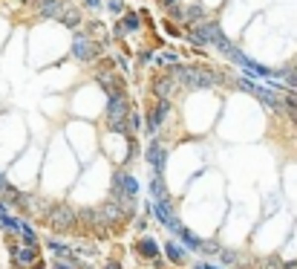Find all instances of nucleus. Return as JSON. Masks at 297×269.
Segmentation results:
<instances>
[{
	"label": "nucleus",
	"mask_w": 297,
	"mask_h": 269,
	"mask_svg": "<svg viewBox=\"0 0 297 269\" xmlns=\"http://www.w3.org/2000/svg\"><path fill=\"white\" fill-rule=\"evenodd\" d=\"M136 249L145 255V258H150V261H156V258H159V246H156V240H150V237L139 240V243H136Z\"/></svg>",
	"instance_id": "14"
},
{
	"label": "nucleus",
	"mask_w": 297,
	"mask_h": 269,
	"mask_svg": "<svg viewBox=\"0 0 297 269\" xmlns=\"http://www.w3.org/2000/svg\"><path fill=\"white\" fill-rule=\"evenodd\" d=\"M145 159H148V165L156 174H162L165 171V162H167V151H165V145L159 142V139H153L148 145V151H145Z\"/></svg>",
	"instance_id": "6"
},
{
	"label": "nucleus",
	"mask_w": 297,
	"mask_h": 269,
	"mask_svg": "<svg viewBox=\"0 0 297 269\" xmlns=\"http://www.w3.org/2000/svg\"><path fill=\"white\" fill-rule=\"evenodd\" d=\"M101 47H104V44H96L93 38H87L84 32H75V41H72V55H75L78 61H96V58L104 55Z\"/></svg>",
	"instance_id": "3"
},
{
	"label": "nucleus",
	"mask_w": 297,
	"mask_h": 269,
	"mask_svg": "<svg viewBox=\"0 0 297 269\" xmlns=\"http://www.w3.org/2000/svg\"><path fill=\"white\" fill-rule=\"evenodd\" d=\"M12 252H15L17 264H23V267H32V264H35V246H23V249L12 246Z\"/></svg>",
	"instance_id": "15"
},
{
	"label": "nucleus",
	"mask_w": 297,
	"mask_h": 269,
	"mask_svg": "<svg viewBox=\"0 0 297 269\" xmlns=\"http://www.w3.org/2000/svg\"><path fill=\"white\" fill-rule=\"evenodd\" d=\"M173 87H176L173 75H159V78H153V96L156 99H167L173 93Z\"/></svg>",
	"instance_id": "12"
},
{
	"label": "nucleus",
	"mask_w": 297,
	"mask_h": 269,
	"mask_svg": "<svg viewBox=\"0 0 297 269\" xmlns=\"http://www.w3.org/2000/svg\"><path fill=\"white\" fill-rule=\"evenodd\" d=\"M153 214L162 220V223H167L170 229H176V232L182 229L179 223H176V217H173V208H170V200H167V197H162V200H153Z\"/></svg>",
	"instance_id": "9"
},
{
	"label": "nucleus",
	"mask_w": 297,
	"mask_h": 269,
	"mask_svg": "<svg viewBox=\"0 0 297 269\" xmlns=\"http://www.w3.org/2000/svg\"><path fill=\"white\" fill-rule=\"evenodd\" d=\"M17 3H32V0H17Z\"/></svg>",
	"instance_id": "32"
},
{
	"label": "nucleus",
	"mask_w": 297,
	"mask_h": 269,
	"mask_svg": "<svg viewBox=\"0 0 297 269\" xmlns=\"http://www.w3.org/2000/svg\"><path fill=\"white\" fill-rule=\"evenodd\" d=\"M170 75L188 87H211L219 81V75H211L208 69H194V67H176Z\"/></svg>",
	"instance_id": "2"
},
{
	"label": "nucleus",
	"mask_w": 297,
	"mask_h": 269,
	"mask_svg": "<svg viewBox=\"0 0 297 269\" xmlns=\"http://www.w3.org/2000/svg\"><path fill=\"white\" fill-rule=\"evenodd\" d=\"M139 26H142V17L136 15V12H127V15H124V20H121V23H116L113 35H116V38H124L127 32H136Z\"/></svg>",
	"instance_id": "11"
},
{
	"label": "nucleus",
	"mask_w": 297,
	"mask_h": 269,
	"mask_svg": "<svg viewBox=\"0 0 297 269\" xmlns=\"http://www.w3.org/2000/svg\"><path fill=\"white\" fill-rule=\"evenodd\" d=\"M234 258H237L234 252H222V261H225V264H234Z\"/></svg>",
	"instance_id": "27"
},
{
	"label": "nucleus",
	"mask_w": 297,
	"mask_h": 269,
	"mask_svg": "<svg viewBox=\"0 0 297 269\" xmlns=\"http://www.w3.org/2000/svg\"><path fill=\"white\" fill-rule=\"evenodd\" d=\"M3 214H9V211H6V205H3V202H0V217H3Z\"/></svg>",
	"instance_id": "29"
},
{
	"label": "nucleus",
	"mask_w": 297,
	"mask_h": 269,
	"mask_svg": "<svg viewBox=\"0 0 297 269\" xmlns=\"http://www.w3.org/2000/svg\"><path fill=\"white\" fill-rule=\"evenodd\" d=\"M104 269H121V267H118V264H107Z\"/></svg>",
	"instance_id": "30"
},
{
	"label": "nucleus",
	"mask_w": 297,
	"mask_h": 269,
	"mask_svg": "<svg viewBox=\"0 0 297 269\" xmlns=\"http://www.w3.org/2000/svg\"><path fill=\"white\" fill-rule=\"evenodd\" d=\"M6 188H9V183H6V180H3V177H0V197H3V194H6Z\"/></svg>",
	"instance_id": "28"
},
{
	"label": "nucleus",
	"mask_w": 297,
	"mask_h": 269,
	"mask_svg": "<svg viewBox=\"0 0 297 269\" xmlns=\"http://www.w3.org/2000/svg\"><path fill=\"white\" fill-rule=\"evenodd\" d=\"M150 197H153V200L167 197V194H165V183H162V174H156V177L150 180Z\"/></svg>",
	"instance_id": "16"
},
{
	"label": "nucleus",
	"mask_w": 297,
	"mask_h": 269,
	"mask_svg": "<svg viewBox=\"0 0 297 269\" xmlns=\"http://www.w3.org/2000/svg\"><path fill=\"white\" fill-rule=\"evenodd\" d=\"M127 113H130L127 96H113V99H107V125H110V131H116V134H130V128H127Z\"/></svg>",
	"instance_id": "1"
},
{
	"label": "nucleus",
	"mask_w": 297,
	"mask_h": 269,
	"mask_svg": "<svg viewBox=\"0 0 297 269\" xmlns=\"http://www.w3.org/2000/svg\"><path fill=\"white\" fill-rule=\"evenodd\" d=\"M283 107H286V113H289V119L297 125V96L295 93H289V96H283Z\"/></svg>",
	"instance_id": "17"
},
{
	"label": "nucleus",
	"mask_w": 297,
	"mask_h": 269,
	"mask_svg": "<svg viewBox=\"0 0 297 269\" xmlns=\"http://www.w3.org/2000/svg\"><path fill=\"white\" fill-rule=\"evenodd\" d=\"M179 235H182V240H185V243H188L191 249H199V243H202V240H199V237L194 235V232H188V229H179Z\"/></svg>",
	"instance_id": "20"
},
{
	"label": "nucleus",
	"mask_w": 297,
	"mask_h": 269,
	"mask_svg": "<svg viewBox=\"0 0 297 269\" xmlns=\"http://www.w3.org/2000/svg\"><path fill=\"white\" fill-rule=\"evenodd\" d=\"M58 20H61L64 26H69V29H78V26H81V9H75V6H64L61 15H58Z\"/></svg>",
	"instance_id": "13"
},
{
	"label": "nucleus",
	"mask_w": 297,
	"mask_h": 269,
	"mask_svg": "<svg viewBox=\"0 0 297 269\" xmlns=\"http://www.w3.org/2000/svg\"><path fill=\"white\" fill-rule=\"evenodd\" d=\"M283 75H286V81H289V84H292V87L297 90V69H286Z\"/></svg>",
	"instance_id": "24"
},
{
	"label": "nucleus",
	"mask_w": 297,
	"mask_h": 269,
	"mask_svg": "<svg viewBox=\"0 0 297 269\" xmlns=\"http://www.w3.org/2000/svg\"><path fill=\"white\" fill-rule=\"evenodd\" d=\"M72 267H75V264H69V261H66V264H64V261H58V264H52V269H72Z\"/></svg>",
	"instance_id": "25"
},
{
	"label": "nucleus",
	"mask_w": 297,
	"mask_h": 269,
	"mask_svg": "<svg viewBox=\"0 0 297 269\" xmlns=\"http://www.w3.org/2000/svg\"><path fill=\"white\" fill-rule=\"evenodd\" d=\"M20 237H23L26 246H38V235H35V229L29 223H20Z\"/></svg>",
	"instance_id": "19"
},
{
	"label": "nucleus",
	"mask_w": 297,
	"mask_h": 269,
	"mask_svg": "<svg viewBox=\"0 0 297 269\" xmlns=\"http://www.w3.org/2000/svg\"><path fill=\"white\" fill-rule=\"evenodd\" d=\"M222 32L219 29V23H197L194 29H191V38H194V44H202V47H208V44H214L216 41V35Z\"/></svg>",
	"instance_id": "7"
},
{
	"label": "nucleus",
	"mask_w": 297,
	"mask_h": 269,
	"mask_svg": "<svg viewBox=\"0 0 297 269\" xmlns=\"http://www.w3.org/2000/svg\"><path fill=\"white\" fill-rule=\"evenodd\" d=\"M136 191H139L136 177L124 174V171H118L116 180H113V197H116V200H121V197H136Z\"/></svg>",
	"instance_id": "5"
},
{
	"label": "nucleus",
	"mask_w": 297,
	"mask_h": 269,
	"mask_svg": "<svg viewBox=\"0 0 297 269\" xmlns=\"http://www.w3.org/2000/svg\"><path fill=\"white\" fill-rule=\"evenodd\" d=\"M32 6L41 12V17H58L66 3L64 0H32Z\"/></svg>",
	"instance_id": "10"
},
{
	"label": "nucleus",
	"mask_w": 297,
	"mask_h": 269,
	"mask_svg": "<svg viewBox=\"0 0 297 269\" xmlns=\"http://www.w3.org/2000/svg\"><path fill=\"white\" fill-rule=\"evenodd\" d=\"M165 252H167V258H170L173 264H182V261L188 258V252H185L182 246H176V243H167V246H165Z\"/></svg>",
	"instance_id": "18"
},
{
	"label": "nucleus",
	"mask_w": 297,
	"mask_h": 269,
	"mask_svg": "<svg viewBox=\"0 0 297 269\" xmlns=\"http://www.w3.org/2000/svg\"><path fill=\"white\" fill-rule=\"evenodd\" d=\"M87 3V9H101V0H84Z\"/></svg>",
	"instance_id": "26"
},
{
	"label": "nucleus",
	"mask_w": 297,
	"mask_h": 269,
	"mask_svg": "<svg viewBox=\"0 0 297 269\" xmlns=\"http://www.w3.org/2000/svg\"><path fill=\"white\" fill-rule=\"evenodd\" d=\"M47 220H50V226L55 229V232H66V229H72V226H75L78 214H75L69 205H55L50 214H47Z\"/></svg>",
	"instance_id": "4"
},
{
	"label": "nucleus",
	"mask_w": 297,
	"mask_h": 269,
	"mask_svg": "<svg viewBox=\"0 0 297 269\" xmlns=\"http://www.w3.org/2000/svg\"><path fill=\"white\" fill-rule=\"evenodd\" d=\"M199 15H205V12H202V6H191V9L185 12V20H194V17H199Z\"/></svg>",
	"instance_id": "23"
},
{
	"label": "nucleus",
	"mask_w": 297,
	"mask_h": 269,
	"mask_svg": "<svg viewBox=\"0 0 297 269\" xmlns=\"http://www.w3.org/2000/svg\"><path fill=\"white\" fill-rule=\"evenodd\" d=\"M167 113H170V101H167V99H156V104L150 107V113H148V131L156 134V128L165 122Z\"/></svg>",
	"instance_id": "8"
},
{
	"label": "nucleus",
	"mask_w": 297,
	"mask_h": 269,
	"mask_svg": "<svg viewBox=\"0 0 297 269\" xmlns=\"http://www.w3.org/2000/svg\"><path fill=\"white\" fill-rule=\"evenodd\" d=\"M32 269H47V267H44V264H32Z\"/></svg>",
	"instance_id": "31"
},
{
	"label": "nucleus",
	"mask_w": 297,
	"mask_h": 269,
	"mask_svg": "<svg viewBox=\"0 0 297 269\" xmlns=\"http://www.w3.org/2000/svg\"><path fill=\"white\" fill-rule=\"evenodd\" d=\"M263 269H283L280 258H265V261H263Z\"/></svg>",
	"instance_id": "22"
},
{
	"label": "nucleus",
	"mask_w": 297,
	"mask_h": 269,
	"mask_svg": "<svg viewBox=\"0 0 297 269\" xmlns=\"http://www.w3.org/2000/svg\"><path fill=\"white\" fill-rule=\"evenodd\" d=\"M107 9H110L113 15H121V12H124V3H121V0H110V3H107Z\"/></svg>",
	"instance_id": "21"
}]
</instances>
